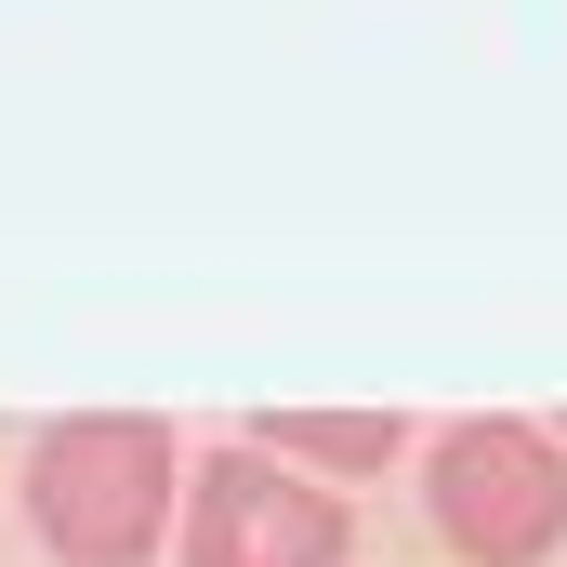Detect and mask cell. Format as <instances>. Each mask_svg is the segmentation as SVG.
<instances>
[{"label": "cell", "mask_w": 567, "mask_h": 567, "mask_svg": "<svg viewBox=\"0 0 567 567\" xmlns=\"http://www.w3.org/2000/svg\"><path fill=\"white\" fill-rule=\"evenodd\" d=\"M172 567H357V502L317 488L278 449H225L185 475V542Z\"/></svg>", "instance_id": "obj_3"}, {"label": "cell", "mask_w": 567, "mask_h": 567, "mask_svg": "<svg viewBox=\"0 0 567 567\" xmlns=\"http://www.w3.org/2000/svg\"><path fill=\"white\" fill-rule=\"evenodd\" d=\"M423 528L462 567H555L567 555V435L515 423V410H475V423L423 435Z\"/></svg>", "instance_id": "obj_2"}, {"label": "cell", "mask_w": 567, "mask_h": 567, "mask_svg": "<svg viewBox=\"0 0 567 567\" xmlns=\"http://www.w3.org/2000/svg\"><path fill=\"white\" fill-rule=\"evenodd\" d=\"M185 435L158 410H66L27 449V528L53 567H145L185 542Z\"/></svg>", "instance_id": "obj_1"}, {"label": "cell", "mask_w": 567, "mask_h": 567, "mask_svg": "<svg viewBox=\"0 0 567 567\" xmlns=\"http://www.w3.org/2000/svg\"><path fill=\"white\" fill-rule=\"evenodd\" d=\"M251 449L303 462L317 488H357V475H383V462H423V435L396 423V410H265Z\"/></svg>", "instance_id": "obj_4"}]
</instances>
